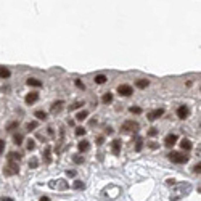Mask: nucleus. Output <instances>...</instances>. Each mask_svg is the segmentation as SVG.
<instances>
[{"instance_id":"obj_1","label":"nucleus","mask_w":201,"mask_h":201,"mask_svg":"<svg viewBox=\"0 0 201 201\" xmlns=\"http://www.w3.org/2000/svg\"><path fill=\"white\" fill-rule=\"evenodd\" d=\"M16 174H20V164L13 161H8L4 166V175L5 177H11V175H16Z\"/></svg>"},{"instance_id":"obj_2","label":"nucleus","mask_w":201,"mask_h":201,"mask_svg":"<svg viewBox=\"0 0 201 201\" xmlns=\"http://www.w3.org/2000/svg\"><path fill=\"white\" fill-rule=\"evenodd\" d=\"M140 124L135 121H126V122L121 126V132L122 134H132V132H138Z\"/></svg>"},{"instance_id":"obj_3","label":"nucleus","mask_w":201,"mask_h":201,"mask_svg":"<svg viewBox=\"0 0 201 201\" xmlns=\"http://www.w3.org/2000/svg\"><path fill=\"white\" fill-rule=\"evenodd\" d=\"M167 158L171 159L172 162H175V164H185V162L188 161V156L180 153V151H171Z\"/></svg>"},{"instance_id":"obj_4","label":"nucleus","mask_w":201,"mask_h":201,"mask_svg":"<svg viewBox=\"0 0 201 201\" xmlns=\"http://www.w3.org/2000/svg\"><path fill=\"white\" fill-rule=\"evenodd\" d=\"M121 148H122V142H121L119 138L113 140V143H111V153H113L114 156H119L121 155Z\"/></svg>"},{"instance_id":"obj_5","label":"nucleus","mask_w":201,"mask_h":201,"mask_svg":"<svg viewBox=\"0 0 201 201\" xmlns=\"http://www.w3.org/2000/svg\"><path fill=\"white\" fill-rule=\"evenodd\" d=\"M132 87L130 85H127V84H122V85H119L117 87V93L119 95H122V97H129V95H132Z\"/></svg>"},{"instance_id":"obj_6","label":"nucleus","mask_w":201,"mask_h":201,"mask_svg":"<svg viewBox=\"0 0 201 201\" xmlns=\"http://www.w3.org/2000/svg\"><path fill=\"white\" fill-rule=\"evenodd\" d=\"M164 114V110L162 108H158V110H153V111H150L148 114H146V117H148L150 121H156V119H159V117Z\"/></svg>"},{"instance_id":"obj_7","label":"nucleus","mask_w":201,"mask_h":201,"mask_svg":"<svg viewBox=\"0 0 201 201\" xmlns=\"http://www.w3.org/2000/svg\"><path fill=\"white\" fill-rule=\"evenodd\" d=\"M188 114H190V110H188V106L182 105V106L177 108V117H179V119H187Z\"/></svg>"},{"instance_id":"obj_8","label":"nucleus","mask_w":201,"mask_h":201,"mask_svg":"<svg viewBox=\"0 0 201 201\" xmlns=\"http://www.w3.org/2000/svg\"><path fill=\"white\" fill-rule=\"evenodd\" d=\"M175 142H177V135H175V134H169V135H166V138H164V146L172 148V146L175 145Z\"/></svg>"},{"instance_id":"obj_9","label":"nucleus","mask_w":201,"mask_h":201,"mask_svg":"<svg viewBox=\"0 0 201 201\" xmlns=\"http://www.w3.org/2000/svg\"><path fill=\"white\" fill-rule=\"evenodd\" d=\"M37 100H39V93H37V92H31V93H27L26 97H24L26 105H32V103H36Z\"/></svg>"},{"instance_id":"obj_10","label":"nucleus","mask_w":201,"mask_h":201,"mask_svg":"<svg viewBox=\"0 0 201 201\" xmlns=\"http://www.w3.org/2000/svg\"><path fill=\"white\" fill-rule=\"evenodd\" d=\"M44 162L45 164H50L52 162V146L47 145L45 148H44Z\"/></svg>"},{"instance_id":"obj_11","label":"nucleus","mask_w":201,"mask_h":201,"mask_svg":"<svg viewBox=\"0 0 201 201\" xmlns=\"http://www.w3.org/2000/svg\"><path fill=\"white\" fill-rule=\"evenodd\" d=\"M65 105V101L63 100H58V101H55V103L52 105V108H50V111H52L53 114H56V113H60L61 111V106Z\"/></svg>"},{"instance_id":"obj_12","label":"nucleus","mask_w":201,"mask_h":201,"mask_svg":"<svg viewBox=\"0 0 201 201\" xmlns=\"http://www.w3.org/2000/svg\"><path fill=\"white\" fill-rule=\"evenodd\" d=\"M89 148H90V142H87V140H82V142H79V143H77V150H79L81 153L87 151Z\"/></svg>"},{"instance_id":"obj_13","label":"nucleus","mask_w":201,"mask_h":201,"mask_svg":"<svg viewBox=\"0 0 201 201\" xmlns=\"http://www.w3.org/2000/svg\"><path fill=\"white\" fill-rule=\"evenodd\" d=\"M27 85H29V87H42V82L36 77H29L27 79Z\"/></svg>"},{"instance_id":"obj_14","label":"nucleus","mask_w":201,"mask_h":201,"mask_svg":"<svg viewBox=\"0 0 201 201\" xmlns=\"http://www.w3.org/2000/svg\"><path fill=\"white\" fill-rule=\"evenodd\" d=\"M10 74H11V72H10V69H8V68L0 66V77H2V79H8V77H10Z\"/></svg>"},{"instance_id":"obj_15","label":"nucleus","mask_w":201,"mask_h":201,"mask_svg":"<svg viewBox=\"0 0 201 201\" xmlns=\"http://www.w3.org/2000/svg\"><path fill=\"white\" fill-rule=\"evenodd\" d=\"M20 159H21V155H20V153H15V151H10V153H8V161L18 162Z\"/></svg>"},{"instance_id":"obj_16","label":"nucleus","mask_w":201,"mask_h":201,"mask_svg":"<svg viewBox=\"0 0 201 201\" xmlns=\"http://www.w3.org/2000/svg\"><path fill=\"white\" fill-rule=\"evenodd\" d=\"M101 101H103L105 105L111 103V101H113V93H111V92H106V93H105L103 97H101Z\"/></svg>"},{"instance_id":"obj_17","label":"nucleus","mask_w":201,"mask_h":201,"mask_svg":"<svg viewBox=\"0 0 201 201\" xmlns=\"http://www.w3.org/2000/svg\"><path fill=\"white\" fill-rule=\"evenodd\" d=\"M135 85L138 89H146L150 85V81H146V79H140V81H137L135 82Z\"/></svg>"},{"instance_id":"obj_18","label":"nucleus","mask_w":201,"mask_h":201,"mask_svg":"<svg viewBox=\"0 0 201 201\" xmlns=\"http://www.w3.org/2000/svg\"><path fill=\"white\" fill-rule=\"evenodd\" d=\"M180 148H182V150H191V142H190L188 138H183V140L180 142Z\"/></svg>"},{"instance_id":"obj_19","label":"nucleus","mask_w":201,"mask_h":201,"mask_svg":"<svg viewBox=\"0 0 201 201\" xmlns=\"http://www.w3.org/2000/svg\"><path fill=\"white\" fill-rule=\"evenodd\" d=\"M18 126H20V121H13V122H8L5 129H7L8 132H11V130H15V129H16Z\"/></svg>"},{"instance_id":"obj_20","label":"nucleus","mask_w":201,"mask_h":201,"mask_svg":"<svg viewBox=\"0 0 201 201\" xmlns=\"http://www.w3.org/2000/svg\"><path fill=\"white\" fill-rule=\"evenodd\" d=\"M89 116V111H79V113H77V116H76V119H77V121H81V122H82V121H84L85 119V117H87Z\"/></svg>"},{"instance_id":"obj_21","label":"nucleus","mask_w":201,"mask_h":201,"mask_svg":"<svg viewBox=\"0 0 201 201\" xmlns=\"http://www.w3.org/2000/svg\"><path fill=\"white\" fill-rule=\"evenodd\" d=\"M13 143L15 145H21V143H23V135H21V134H15L13 135Z\"/></svg>"},{"instance_id":"obj_22","label":"nucleus","mask_w":201,"mask_h":201,"mask_svg":"<svg viewBox=\"0 0 201 201\" xmlns=\"http://www.w3.org/2000/svg\"><path fill=\"white\" fill-rule=\"evenodd\" d=\"M143 148V138L142 137H137V143H135V151H142Z\"/></svg>"},{"instance_id":"obj_23","label":"nucleus","mask_w":201,"mask_h":201,"mask_svg":"<svg viewBox=\"0 0 201 201\" xmlns=\"http://www.w3.org/2000/svg\"><path fill=\"white\" fill-rule=\"evenodd\" d=\"M34 114H36L37 119H42V121H45V119H47V116H48V114H47L45 111H40V110H39V111H36Z\"/></svg>"},{"instance_id":"obj_24","label":"nucleus","mask_w":201,"mask_h":201,"mask_svg":"<svg viewBox=\"0 0 201 201\" xmlns=\"http://www.w3.org/2000/svg\"><path fill=\"white\" fill-rule=\"evenodd\" d=\"M37 126H39V122H36V121H32V122H27V124H26V130H27V132H31V130L37 129Z\"/></svg>"},{"instance_id":"obj_25","label":"nucleus","mask_w":201,"mask_h":201,"mask_svg":"<svg viewBox=\"0 0 201 201\" xmlns=\"http://www.w3.org/2000/svg\"><path fill=\"white\" fill-rule=\"evenodd\" d=\"M95 82H97V84H105V82H106V76H105V74L95 76Z\"/></svg>"},{"instance_id":"obj_26","label":"nucleus","mask_w":201,"mask_h":201,"mask_svg":"<svg viewBox=\"0 0 201 201\" xmlns=\"http://www.w3.org/2000/svg\"><path fill=\"white\" fill-rule=\"evenodd\" d=\"M26 148L29 150V151H32V150L36 148V140H34V138H29V140H27V145H26Z\"/></svg>"},{"instance_id":"obj_27","label":"nucleus","mask_w":201,"mask_h":201,"mask_svg":"<svg viewBox=\"0 0 201 201\" xmlns=\"http://www.w3.org/2000/svg\"><path fill=\"white\" fill-rule=\"evenodd\" d=\"M37 166H39V159H37V158H31V161H29V167H31V169H36Z\"/></svg>"},{"instance_id":"obj_28","label":"nucleus","mask_w":201,"mask_h":201,"mask_svg":"<svg viewBox=\"0 0 201 201\" xmlns=\"http://www.w3.org/2000/svg\"><path fill=\"white\" fill-rule=\"evenodd\" d=\"M81 106H84V101H76V103H72L71 106H69V111L77 110V108H81Z\"/></svg>"},{"instance_id":"obj_29","label":"nucleus","mask_w":201,"mask_h":201,"mask_svg":"<svg viewBox=\"0 0 201 201\" xmlns=\"http://www.w3.org/2000/svg\"><path fill=\"white\" fill-rule=\"evenodd\" d=\"M85 134H87V132H85L84 127H76V135H77V137H82V135H85Z\"/></svg>"},{"instance_id":"obj_30","label":"nucleus","mask_w":201,"mask_h":201,"mask_svg":"<svg viewBox=\"0 0 201 201\" xmlns=\"http://www.w3.org/2000/svg\"><path fill=\"white\" fill-rule=\"evenodd\" d=\"M72 161H74L76 164H82V162H84V158H81L79 155H74L72 156Z\"/></svg>"},{"instance_id":"obj_31","label":"nucleus","mask_w":201,"mask_h":201,"mask_svg":"<svg viewBox=\"0 0 201 201\" xmlns=\"http://www.w3.org/2000/svg\"><path fill=\"white\" fill-rule=\"evenodd\" d=\"M129 111L132 114H140L142 113V108H138V106H132V108H129Z\"/></svg>"},{"instance_id":"obj_32","label":"nucleus","mask_w":201,"mask_h":201,"mask_svg":"<svg viewBox=\"0 0 201 201\" xmlns=\"http://www.w3.org/2000/svg\"><path fill=\"white\" fill-rule=\"evenodd\" d=\"M72 188H76V190H81V188H84V183H82L81 180H76L74 185H72Z\"/></svg>"},{"instance_id":"obj_33","label":"nucleus","mask_w":201,"mask_h":201,"mask_svg":"<svg viewBox=\"0 0 201 201\" xmlns=\"http://www.w3.org/2000/svg\"><path fill=\"white\" fill-rule=\"evenodd\" d=\"M148 135L150 137H156L158 135V129H156V127H151V129L148 130Z\"/></svg>"},{"instance_id":"obj_34","label":"nucleus","mask_w":201,"mask_h":201,"mask_svg":"<svg viewBox=\"0 0 201 201\" xmlns=\"http://www.w3.org/2000/svg\"><path fill=\"white\" fill-rule=\"evenodd\" d=\"M74 84H76V87H77V89H81V90H84V89H85V85L82 84V82L79 81V79H76V81H74Z\"/></svg>"},{"instance_id":"obj_35","label":"nucleus","mask_w":201,"mask_h":201,"mask_svg":"<svg viewBox=\"0 0 201 201\" xmlns=\"http://www.w3.org/2000/svg\"><path fill=\"white\" fill-rule=\"evenodd\" d=\"M58 183H60V185H58V188H61V190H66V188L69 187V185H66V182H65V180H60Z\"/></svg>"},{"instance_id":"obj_36","label":"nucleus","mask_w":201,"mask_h":201,"mask_svg":"<svg viewBox=\"0 0 201 201\" xmlns=\"http://www.w3.org/2000/svg\"><path fill=\"white\" fill-rule=\"evenodd\" d=\"M4 150H5V142L2 138H0V156L4 155Z\"/></svg>"},{"instance_id":"obj_37","label":"nucleus","mask_w":201,"mask_h":201,"mask_svg":"<svg viewBox=\"0 0 201 201\" xmlns=\"http://www.w3.org/2000/svg\"><path fill=\"white\" fill-rule=\"evenodd\" d=\"M200 169H201V164L198 162V164H195V167H193V172H196V174H200Z\"/></svg>"},{"instance_id":"obj_38","label":"nucleus","mask_w":201,"mask_h":201,"mask_svg":"<svg viewBox=\"0 0 201 201\" xmlns=\"http://www.w3.org/2000/svg\"><path fill=\"white\" fill-rule=\"evenodd\" d=\"M103 142H105V137H103V135H100V137L97 138V143H98V145H103Z\"/></svg>"},{"instance_id":"obj_39","label":"nucleus","mask_w":201,"mask_h":201,"mask_svg":"<svg viewBox=\"0 0 201 201\" xmlns=\"http://www.w3.org/2000/svg\"><path fill=\"white\" fill-rule=\"evenodd\" d=\"M66 175H68V177H74L76 171H66Z\"/></svg>"},{"instance_id":"obj_40","label":"nucleus","mask_w":201,"mask_h":201,"mask_svg":"<svg viewBox=\"0 0 201 201\" xmlns=\"http://www.w3.org/2000/svg\"><path fill=\"white\" fill-rule=\"evenodd\" d=\"M150 148H151V150H156V148H158V143H156V142H151V143H150Z\"/></svg>"},{"instance_id":"obj_41","label":"nucleus","mask_w":201,"mask_h":201,"mask_svg":"<svg viewBox=\"0 0 201 201\" xmlns=\"http://www.w3.org/2000/svg\"><path fill=\"white\" fill-rule=\"evenodd\" d=\"M0 201H15L13 198H5V196H2L0 198Z\"/></svg>"},{"instance_id":"obj_42","label":"nucleus","mask_w":201,"mask_h":201,"mask_svg":"<svg viewBox=\"0 0 201 201\" xmlns=\"http://www.w3.org/2000/svg\"><path fill=\"white\" fill-rule=\"evenodd\" d=\"M39 201H50V198H48V196H42Z\"/></svg>"},{"instance_id":"obj_43","label":"nucleus","mask_w":201,"mask_h":201,"mask_svg":"<svg viewBox=\"0 0 201 201\" xmlns=\"http://www.w3.org/2000/svg\"><path fill=\"white\" fill-rule=\"evenodd\" d=\"M106 134H113V127H106Z\"/></svg>"},{"instance_id":"obj_44","label":"nucleus","mask_w":201,"mask_h":201,"mask_svg":"<svg viewBox=\"0 0 201 201\" xmlns=\"http://www.w3.org/2000/svg\"><path fill=\"white\" fill-rule=\"evenodd\" d=\"M167 183H169V185H174V183H175V180H174V179H172V180L169 179V180H167Z\"/></svg>"}]
</instances>
